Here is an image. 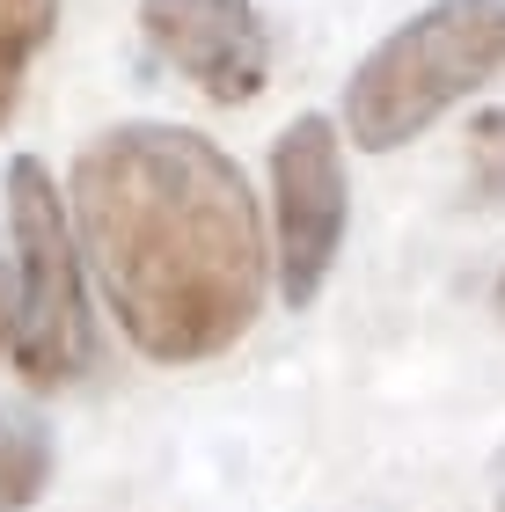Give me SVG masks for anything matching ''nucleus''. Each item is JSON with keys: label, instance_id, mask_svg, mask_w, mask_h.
<instances>
[{"label": "nucleus", "instance_id": "423d86ee", "mask_svg": "<svg viewBox=\"0 0 505 512\" xmlns=\"http://www.w3.org/2000/svg\"><path fill=\"white\" fill-rule=\"evenodd\" d=\"M52 483V425L37 410H0V512H30Z\"/></svg>", "mask_w": 505, "mask_h": 512}, {"label": "nucleus", "instance_id": "39448f33", "mask_svg": "<svg viewBox=\"0 0 505 512\" xmlns=\"http://www.w3.org/2000/svg\"><path fill=\"white\" fill-rule=\"evenodd\" d=\"M140 37L205 103H257L271 81V22L257 0H140Z\"/></svg>", "mask_w": 505, "mask_h": 512}, {"label": "nucleus", "instance_id": "f03ea898", "mask_svg": "<svg viewBox=\"0 0 505 512\" xmlns=\"http://www.w3.org/2000/svg\"><path fill=\"white\" fill-rule=\"evenodd\" d=\"M505 74V0H425L344 81V139L396 154Z\"/></svg>", "mask_w": 505, "mask_h": 512}, {"label": "nucleus", "instance_id": "f257e3e1", "mask_svg": "<svg viewBox=\"0 0 505 512\" xmlns=\"http://www.w3.org/2000/svg\"><path fill=\"white\" fill-rule=\"evenodd\" d=\"M81 256L125 344L154 366H205L257 330L271 235L242 161L198 125L132 118L66 169Z\"/></svg>", "mask_w": 505, "mask_h": 512}, {"label": "nucleus", "instance_id": "1a4fd4ad", "mask_svg": "<svg viewBox=\"0 0 505 512\" xmlns=\"http://www.w3.org/2000/svg\"><path fill=\"white\" fill-rule=\"evenodd\" d=\"M0 344H8V278H0Z\"/></svg>", "mask_w": 505, "mask_h": 512}, {"label": "nucleus", "instance_id": "20e7f679", "mask_svg": "<svg viewBox=\"0 0 505 512\" xmlns=\"http://www.w3.org/2000/svg\"><path fill=\"white\" fill-rule=\"evenodd\" d=\"M352 227V176H344V125L301 110L271 139V286L293 315L315 308L344 256Z\"/></svg>", "mask_w": 505, "mask_h": 512}, {"label": "nucleus", "instance_id": "7ed1b4c3", "mask_svg": "<svg viewBox=\"0 0 505 512\" xmlns=\"http://www.w3.org/2000/svg\"><path fill=\"white\" fill-rule=\"evenodd\" d=\"M0 220L15 249L8 286V352L30 388H74L96 366V315H88V256L66 213L59 176L37 154L0 169Z\"/></svg>", "mask_w": 505, "mask_h": 512}, {"label": "nucleus", "instance_id": "9b49d317", "mask_svg": "<svg viewBox=\"0 0 505 512\" xmlns=\"http://www.w3.org/2000/svg\"><path fill=\"white\" fill-rule=\"evenodd\" d=\"M498 315H505V271H498Z\"/></svg>", "mask_w": 505, "mask_h": 512}, {"label": "nucleus", "instance_id": "6e6552de", "mask_svg": "<svg viewBox=\"0 0 505 512\" xmlns=\"http://www.w3.org/2000/svg\"><path fill=\"white\" fill-rule=\"evenodd\" d=\"M462 198L484 205V213H505V110H476V118H469Z\"/></svg>", "mask_w": 505, "mask_h": 512}, {"label": "nucleus", "instance_id": "9d476101", "mask_svg": "<svg viewBox=\"0 0 505 512\" xmlns=\"http://www.w3.org/2000/svg\"><path fill=\"white\" fill-rule=\"evenodd\" d=\"M491 512H505V454H498V498H491Z\"/></svg>", "mask_w": 505, "mask_h": 512}, {"label": "nucleus", "instance_id": "0eeeda50", "mask_svg": "<svg viewBox=\"0 0 505 512\" xmlns=\"http://www.w3.org/2000/svg\"><path fill=\"white\" fill-rule=\"evenodd\" d=\"M59 8L66 0H0V132L15 125V103H22L37 52L59 37Z\"/></svg>", "mask_w": 505, "mask_h": 512}]
</instances>
